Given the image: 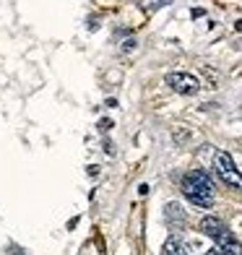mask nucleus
Wrapping results in <instances>:
<instances>
[{
	"label": "nucleus",
	"instance_id": "nucleus-1",
	"mask_svg": "<svg viewBox=\"0 0 242 255\" xmlns=\"http://www.w3.org/2000/svg\"><path fill=\"white\" fill-rule=\"evenodd\" d=\"M182 193H185V198L190 203L209 208L214 203V182L209 177V172H203V169L188 172V175L182 177Z\"/></svg>",
	"mask_w": 242,
	"mask_h": 255
},
{
	"label": "nucleus",
	"instance_id": "nucleus-2",
	"mask_svg": "<svg viewBox=\"0 0 242 255\" xmlns=\"http://www.w3.org/2000/svg\"><path fill=\"white\" fill-rule=\"evenodd\" d=\"M216 172H219V177H222L227 185H232L235 190H240V172H237V164H235V159L229 156L227 151H219L216 154Z\"/></svg>",
	"mask_w": 242,
	"mask_h": 255
},
{
	"label": "nucleus",
	"instance_id": "nucleus-3",
	"mask_svg": "<svg viewBox=\"0 0 242 255\" xmlns=\"http://www.w3.org/2000/svg\"><path fill=\"white\" fill-rule=\"evenodd\" d=\"M167 86H169L172 91H177V94H185V97L195 94V91L201 89L198 78L190 76V73H169V76H167Z\"/></svg>",
	"mask_w": 242,
	"mask_h": 255
},
{
	"label": "nucleus",
	"instance_id": "nucleus-4",
	"mask_svg": "<svg viewBox=\"0 0 242 255\" xmlns=\"http://www.w3.org/2000/svg\"><path fill=\"white\" fill-rule=\"evenodd\" d=\"M203 255H222V253H219V250L214 248V250H209V253H203Z\"/></svg>",
	"mask_w": 242,
	"mask_h": 255
}]
</instances>
